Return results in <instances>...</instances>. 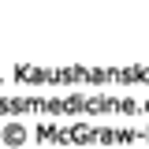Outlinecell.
Wrapping results in <instances>:
<instances>
[]
</instances>
